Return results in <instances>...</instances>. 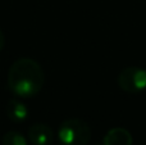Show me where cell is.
<instances>
[{"instance_id":"obj_1","label":"cell","mask_w":146,"mask_h":145,"mask_svg":"<svg viewBox=\"0 0 146 145\" xmlns=\"http://www.w3.org/2000/svg\"><path fill=\"white\" fill-rule=\"evenodd\" d=\"M45 84L44 69L35 59L19 58L9 67L7 76L8 89L19 98L36 96Z\"/></svg>"},{"instance_id":"obj_2","label":"cell","mask_w":146,"mask_h":145,"mask_svg":"<svg viewBox=\"0 0 146 145\" xmlns=\"http://www.w3.org/2000/svg\"><path fill=\"white\" fill-rule=\"evenodd\" d=\"M58 138L63 145H87L91 140V128L86 121L69 118L59 126Z\"/></svg>"},{"instance_id":"obj_3","label":"cell","mask_w":146,"mask_h":145,"mask_svg":"<svg viewBox=\"0 0 146 145\" xmlns=\"http://www.w3.org/2000/svg\"><path fill=\"white\" fill-rule=\"evenodd\" d=\"M118 85L124 92L139 94L146 89V71L139 67H127L119 73Z\"/></svg>"},{"instance_id":"obj_4","label":"cell","mask_w":146,"mask_h":145,"mask_svg":"<svg viewBox=\"0 0 146 145\" xmlns=\"http://www.w3.org/2000/svg\"><path fill=\"white\" fill-rule=\"evenodd\" d=\"M28 140L33 145H50L54 140L53 128L46 123H35L28 128Z\"/></svg>"},{"instance_id":"obj_5","label":"cell","mask_w":146,"mask_h":145,"mask_svg":"<svg viewBox=\"0 0 146 145\" xmlns=\"http://www.w3.org/2000/svg\"><path fill=\"white\" fill-rule=\"evenodd\" d=\"M133 138L131 132L123 127L110 128L103 139V145H132Z\"/></svg>"},{"instance_id":"obj_6","label":"cell","mask_w":146,"mask_h":145,"mask_svg":"<svg viewBox=\"0 0 146 145\" xmlns=\"http://www.w3.org/2000/svg\"><path fill=\"white\" fill-rule=\"evenodd\" d=\"M5 112H7V117L15 123L25 122L28 117V108L17 99H12L8 102Z\"/></svg>"},{"instance_id":"obj_7","label":"cell","mask_w":146,"mask_h":145,"mask_svg":"<svg viewBox=\"0 0 146 145\" xmlns=\"http://www.w3.org/2000/svg\"><path fill=\"white\" fill-rule=\"evenodd\" d=\"M1 145H27V140L18 131H8L3 136Z\"/></svg>"},{"instance_id":"obj_8","label":"cell","mask_w":146,"mask_h":145,"mask_svg":"<svg viewBox=\"0 0 146 145\" xmlns=\"http://www.w3.org/2000/svg\"><path fill=\"white\" fill-rule=\"evenodd\" d=\"M4 45H5V37H4V33H3V31L0 30V51L4 49Z\"/></svg>"}]
</instances>
